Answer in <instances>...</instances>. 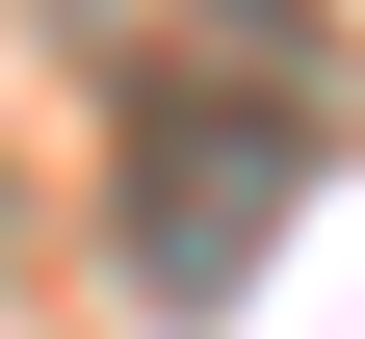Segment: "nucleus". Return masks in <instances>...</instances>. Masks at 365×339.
Segmentation results:
<instances>
[{
	"label": "nucleus",
	"instance_id": "nucleus-1",
	"mask_svg": "<svg viewBox=\"0 0 365 339\" xmlns=\"http://www.w3.org/2000/svg\"><path fill=\"white\" fill-rule=\"evenodd\" d=\"M287 183H313V105H235V131H209V105H157V157H130V261L209 313V287L287 235Z\"/></svg>",
	"mask_w": 365,
	"mask_h": 339
},
{
	"label": "nucleus",
	"instance_id": "nucleus-2",
	"mask_svg": "<svg viewBox=\"0 0 365 339\" xmlns=\"http://www.w3.org/2000/svg\"><path fill=\"white\" fill-rule=\"evenodd\" d=\"M53 26H157V79L209 53L235 105H313V0H53Z\"/></svg>",
	"mask_w": 365,
	"mask_h": 339
}]
</instances>
